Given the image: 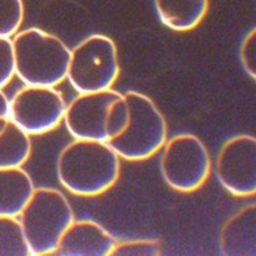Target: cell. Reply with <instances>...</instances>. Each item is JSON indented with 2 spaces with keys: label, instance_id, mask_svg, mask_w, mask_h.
Wrapping results in <instances>:
<instances>
[{
  "label": "cell",
  "instance_id": "cell-1",
  "mask_svg": "<svg viewBox=\"0 0 256 256\" xmlns=\"http://www.w3.org/2000/svg\"><path fill=\"white\" fill-rule=\"evenodd\" d=\"M56 175L72 195H102L119 179L120 158L107 142L75 139L60 151Z\"/></svg>",
  "mask_w": 256,
  "mask_h": 256
},
{
  "label": "cell",
  "instance_id": "cell-2",
  "mask_svg": "<svg viewBox=\"0 0 256 256\" xmlns=\"http://www.w3.org/2000/svg\"><path fill=\"white\" fill-rule=\"evenodd\" d=\"M15 76L26 86L56 87L67 79L71 50L40 28L18 31L12 38Z\"/></svg>",
  "mask_w": 256,
  "mask_h": 256
},
{
  "label": "cell",
  "instance_id": "cell-3",
  "mask_svg": "<svg viewBox=\"0 0 256 256\" xmlns=\"http://www.w3.org/2000/svg\"><path fill=\"white\" fill-rule=\"evenodd\" d=\"M19 218L31 256L52 255L64 231L75 220L63 192L47 187L35 188Z\"/></svg>",
  "mask_w": 256,
  "mask_h": 256
},
{
  "label": "cell",
  "instance_id": "cell-4",
  "mask_svg": "<svg viewBox=\"0 0 256 256\" xmlns=\"http://www.w3.org/2000/svg\"><path fill=\"white\" fill-rule=\"evenodd\" d=\"M124 95L130 108V122L119 136L108 140L120 159L142 162L160 151L167 140V123L154 100L144 94L128 91Z\"/></svg>",
  "mask_w": 256,
  "mask_h": 256
},
{
  "label": "cell",
  "instance_id": "cell-5",
  "mask_svg": "<svg viewBox=\"0 0 256 256\" xmlns=\"http://www.w3.org/2000/svg\"><path fill=\"white\" fill-rule=\"evenodd\" d=\"M120 75L115 42L94 34L71 50L67 79L79 94L110 90Z\"/></svg>",
  "mask_w": 256,
  "mask_h": 256
},
{
  "label": "cell",
  "instance_id": "cell-6",
  "mask_svg": "<svg viewBox=\"0 0 256 256\" xmlns=\"http://www.w3.org/2000/svg\"><path fill=\"white\" fill-rule=\"evenodd\" d=\"M160 159L164 182L178 192L199 190L211 174V156L204 143L192 134H180L166 140Z\"/></svg>",
  "mask_w": 256,
  "mask_h": 256
},
{
  "label": "cell",
  "instance_id": "cell-7",
  "mask_svg": "<svg viewBox=\"0 0 256 256\" xmlns=\"http://www.w3.org/2000/svg\"><path fill=\"white\" fill-rule=\"evenodd\" d=\"M67 103L55 87L26 86L10 99V119L30 136L55 130L63 122Z\"/></svg>",
  "mask_w": 256,
  "mask_h": 256
},
{
  "label": "cell",
  "instance_id": "cell-8",
  "mask_svg": "<svg viewBox=\"0 0 256 256\" xmlns=\"http://www.w3.org/2000/svg\"><path fill=\"white\" fill-rule=\"evenodd\" d=\"M216 178L234 196L247 198L256 194V139L238 135L224 142L215 162Z\"/></svg>",
  "mask_w": 256,
  "mask_h": 256
},
{
  "label": "cell",
  "instance_id": "cell-9",
  "mask_svg": "<svg viewBox=\"0 0 256 256\" xmlns=\"http://www.w3.org/2000/svg\"><path fill=\"white\" fill-rule=\"evenodd\" d=\"M119 96H122L120 92L110 88L79 94L67 104L63 122L74 139L108 142V111Z\"/></svg>",
  "mask_w": 256,
  "mask_h": 256
},
{
  "label": "cell",
  "instance_id": "cell-10",
  "mask_svg": "<svg viewBox=\"0 0 256 256\" xmlns=\"http://www.w3.org/2000/svg\"><path fill=\"white\" fill-rule=\"evenodd\" d=\"M116 240L94 220H74L60 238L52 255L111 256Z\"/></svg>",
  "mask_w": 256,
  "mask_h": 256
},
{
  "label": "cell",
  "instance_id": "cell-11",
  "mask_svg": "<svg viewBox=\"0 0 256 256\" xmlns=\"http://www.w3.org/2000/svg\"><path fill=\"white\" fill-rule=\"evenodd\" d=\"M220 251L227 256L256 255L255 204L242 208L224 224L220 234Z\"/></svg>",
  "mask_w": 256,
  "mask_h": 256
},
{
  "label": "cell",
  "instance_id": "cell-12",
  "mask_svg": "<svg viewBox=\"0 0 256 256\" xmlns=\"http://www.w3.org/2000/svg\"><path fill=\"white\" fill-rule=\"evenodd\" d=\"M34 191V180L23 168H0V216L18 218Z\"/></svg>",
  "mask_w": 256,
  "mask_h": 256
},
{
  "label": "cell",
  "instance_id": "cell-13",
  "mask_svg": "<svg viewBox=\"0 0 256 256\" xmlns=\"http://www.w3.org/2000/svg\"><path fill=\"white\" fill-rule=\"evenodd\" d=\"M159 20L172 31L196 28L207 15L210 0H154Z\"/></svg>",
  "mask_w": 256,
  "mask_h": 256
},
{
  "label": "cell",
  "instance_id": "cell-14",
  "mask_svg": "<svg viewBox=\"0 0 256 256\" xmlns=\"http://www.w3.org/2000/svg\"><path fill=\"white\" fill-rule=\"evenodd\" d=\"M31 150L30 135L10 119L6 131L0 135V168L22 167L31 155Z\"/></svg>",
  "mask_w": 256,
  "mask_h": 256
},
{
  "label": "cell",
  "instance_id": "cell-15",
  "mask_svg": "<svg viewBox=\"0 0 256 256\" xmlns=\"http://www.w3.org/2000/svg\"><path fill=\"white\" fill-rule=\"evenodd\" d=\"M0 256H31L20 220L0 216Z\"/></svg>",
  "mask_w": 256,
  "mask_h": 256
},
{
  "label": "cell",
  "instance_id": "cell-16",
  "mask_svg": "<svg viewBox=\"0 0 256 256\" xmlns=\"http://www.w3.org/2000/svg\"><path fill=\"white\" fill-rule=\"evenodd\" d=\"M24 20L23 0H0V38H12Z\"/></svg>",
  "mask_w": 256,
  "mask_h": 256
},
{
  "label": "cell",
  "instance_id": "cell-17",
  "mask_svg": "<svg viewBox=\"0 0 256 256\" xmlns=\"http://www.w3.org/2000/svg\"><path fill=\"white\" fill-rule=\"evenodd\" d=\"M163 243L159 239H136L116 242L111 256H158Z\"/></svg>",
  "mask_w": 256,
  "mask_h": 256
},
{
  "label": "cell",
  "instance_id": "cell-18",
  "mask_svg": "<svg viewBox=\"0 0 256 256\" xmlns=\"http://www.w3.org/2000/svg\"><path fill=\"white\" fill-rule=\"evenodd\" d=\"M128 122H130V108L124 99V95L119 96L118 99L111 104L107 118V135L108 140L119 136L126 130Z\"/></svg>",
  "mask_w": 256,
  "mask_h": 256
},
{
  "label": "cell",
  "instance_id": "cell-19",
  "mask_svg": "<svg viewBox=\"0 0 256 256\" xmlns=\"http://www.w3.org/2000/svg\"><path fill=\"white\" fill-rule=\"evenodd\" d=\"M15 76V62L11 38H0V90Z\"/></svg>",
  "mask_w": 256,
  "mask_h": 256
},
{
  "label": "cell",
  "instance_id": "cell-20",
  "mask_svg": "<svg viewBox=\"0 0 256 256\" xmlns=\"http://www.w3.org/2000/svg\"><path fill=\"white\" fill-rule=\"evenodd\" d=\"M240 60L244 70L252 79L256 78V31L248 32L240 47Z\"/></svg>",
  "mask_w": 256,
  "mask_h": 256
},
{
  "label": "cell",
  "instance_id": "cell-21",
  "mask_svg": "<svg viewBox=\"0 0 256 256\" xmlns=\"http://www.w3.org/2000/svg\"><path fill=\"white\" fill-rule=\"evenodd\" d=\"M0 116L10 118V99L3 90H0Z\"/></svg>",
  "mask_w": 256,
  "mask_h": 256
},
{
  "label": "cell",
  "instance_id": "cell-22",
  "mask_svg": "<svg viewBox=\"0 0 256 256\" xmlns=\"http://www.w3.org/2000/svg\"><path fill=\"white\" fill-rule=\"evenodd\" d=\"M8 123H10V118H4V116H0V135L6 131Z\"/></svg>",
  "mask_w": 256,
  "mask_h": 256
}]
</instances>
